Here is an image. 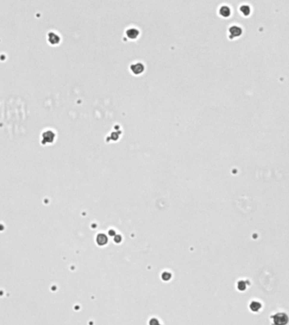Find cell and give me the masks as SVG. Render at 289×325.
I'll return each mask as SVG.
<instances>
[{
	"mask_svg": "<svg viewBox=\"0 0 289 325\" xmlns=\"http://www.w3.org/2000/svg\"><path fill=\"white\" fill-rule=\"evenodd\" d=\"M145 69V65L141 62H135L130 64V70L135 75L141 74Z\"/></svg>",
	"mask_w": 289,
	"mask_h": 325,
	"instance_id": "cell-1",
	"label": "cell"
},
{
	"mask_svg": "<svg viewBox=\"0 0 289 325\" xmlns=\"http://www.w3.org/2000/svg\"><path fill=\"white\" fill-rule=\"evenodd\" d=\"M219 13L220 15L224 17H226V16H230V13H231V10L228 6L226 5H222L220 7L219 9Z\"/></svg>",
	"mask_w": 289,
	"mask_h": 325,
	"instance_id": "cell-4",
	"label": "cell"
},
{
	"mask_svg": "<svg viewBox=\"0 0 289 325\" xmlns=\"http://www.w3.org/2000/svg\"><path fill=\"white\" fill-rule=\"evenodd\" d=\"M125 33H126V36L129 38H130V39H135L139 36L140 31L137 28H135V27L132 26V27H129V28L127 29Z\"/></svg>",
	"mask_w": 289,
	"mask_h": 325,
	"instance_id": "cell-2",
	"label": "cell"
},
{
	"mask_svg": "<svg viewBox=\"0 0 289 325\" xmlns=\"http://www.w3.org/2000/svg\"><path fill=\"white\" fill-rule=\"evenodd\" d=\"M229 33L231 34L232 37L239 36L240 33H241V28L238 26H232L229 28Z\"/></svg>",
	"mask_w": 289,
	"mask_h": 325,
	"instance_id": "cell-3",
	"label": "cell"
}]
</instances>
